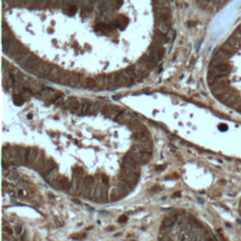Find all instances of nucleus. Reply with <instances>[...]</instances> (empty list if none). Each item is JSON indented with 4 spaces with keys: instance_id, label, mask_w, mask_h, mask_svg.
Here are the masks:
<instances>
[{
    "instance_id": "2f4dec72",
    "label": "nucleus",
    "mask_w": 241,
    "mask_h": 241,
    "mask_svg": "<svg viewBox=\"0 0 241 241\" xmlns=\"http://www.w3.org/2000/svg\"><path fill=\"white\" fill-rule=\"evenodd\" d=\"M108 186L106 185H102V192H101V198L100 201H106L107 200V192H108Z\"/></svg>"
},
{
    "instance_id": "4be33fe9",
    "label": "nucleus",
    "mask_w": 241,
    "mask_h": 241,
    "mask_svg": "<svg viewBox=\"0 0 241 241\" xmlns=\"http://www.w3.org/2000/svg\"><path fill=\"white\" fill-rule=\"evenodd\" d=\"M110 198H111V201H117L119 199H121L123 196H124V193L120 190V188L118 187H116L115 188L112 189L111 191V194H110Z\"/></svg>"
},
{
    "instance_id": "ea45409f",
    "label": "nucleus",
    "mask_w": 241,
    "mask_h": 241,
    "mask_svg": "<svg viewBox=\"0 0 241 241\" xmlns=\"http://www.w3.org/2000/svg\"><path fill=\"white\" fill-rule=\"evenodd\" d=\"M55 223L57 224V226H61L62 225V222H61V221H59L58 219H55Z\"/></svg>"
},
{
    "instance_id": "c85d7f7f",
    "label": "nucleus",
    "mask_w": 241,
    "mask_h": 241,
    "mask_svg": "<svg viewBox=\"0 0 241 241\" xmlns=\"http://www.w3.org/2000/svg\"><path fill=\"white\" fill-rule=\"evenodd\" d=\"M59 182H60V187L62 189H69L71 187V183L68 181V179L65 178V177H61L59 179Z\"/></svg>"
},
{
    "instance_id": "dca6fc26",
    "label": "nucleus",
    "mask_w": 241,
    "mask_h": 241,
    "mask_svg": "<svg viewBox=\"0 0 241 241\" xmlns=\"http://www.w3.org/2000/svg\"><path fill=\"white\" fill-rule=\"evenodd\" d=\"M44 162H45V156H44V153H43L42 151H41L39 156H38V158H37V160H36V162L34 163L35 169H36L37 171H41V169H42V167L43 166Z\"/></svg>"
},
{
    "instance_id": "f8f14e48",
    "label": "nucleus",
    "mask_w": 241,
    "mask_h": 241,
    "mask_svg": "<svg viewBox=\"0 0 241 241\" xmlns=\"http://www.w3.org/2000/svg\"><path fill=\"white\" fill-rule=\"evenodd\" d=\"M115 119H116V121L118 123H122V124L127 123V124H128L133 118H132V116H131V114L128 113V112H120V113L116 116Z\"/></svg>"
},
{
    "instance_id": "20e7f679",
    "label": "nucleus",
    "mask_w": 241,
    "mask_h": 241,
    "mask_svg": "<svg viewBox=\"0 0 241 241\" xmlns=\"http://www.w3.org/2000/svg\"><path fill=\"white\" fill-rule=\"evenodd\" d=\"M102 113L107 116L108 118H116V116L121 112V109L119 108L117 106H104L101 108Z\"/></svg>"
},
{
    "instance_id": "473e14b6",
    "label": "nucleus",
    "mask_w": 241,
    "mask_h": 241,
    "mask_svg": "<svg viewBox=\"0 0 241 241\" xmlns=\"http://www.w3.org/2000/svg\"><path fill=\"white\" fill-rule=\"evenodd\" d=\"M74 174H75V175H76V176L79 177V178H82V177H83V175H84V171H83V169H82V168L76 167V168L75 169V171H74Z\"/></svg>"
},
{
    "instance_id": "7c9ffc66",
    "label": "nucleus",
    "mask_w": 241,
    "mask_h": 241,
    "mask_svg": "<svg viewBox=\"0 0 241 241\" xmlns=\"http://www.w3.org/2000/svg\"><path fill=\"white\" fill-rule=\"evenodd\" d=\"M99 106H100V104H98V103H95L93 105L90 106L89 110H88L87 113H95V112H97V111L99 110V108H100Z\"/></svg>"
},
{
    "instance_id": "a19ab883",
    "label": "nucleus",
    "mask_w": 241,
    "mask_h": 241,
    "mask_svg": "<svg viewBox=\"0 0 241 241\" xmlns=\"http://www.w3.org/2000/svg\"><path fill=\"white\" fill-rule=\"evenodd\" d=\"M164 169H165V166H163V167H157V168H156L157 171H162Z\"/></svg>"
},
{
    "instance_id": "f257e3e1",
    "label": "nucleus",
    "mask_w": 241,
    "mask_h": 241,
    "mask_svg": "<svg viewBox=\"0 0 241 241\" xmlns=\"http://www.w3.org/2000/svg\"><path fill=\"white\" fill-rule=\"evenodd\" d=\"M53 66L51 64L47 62H41L39 64V66L37 67V69L34 71V75H38V76H41V77L43 78H47V76L49 75L50 72L52 70Z\"/></svg>"
},
{
    "instance_id": "4c0bfd02",
    "label": "nucleus",
    "mask_w": 241,
    "mask_h": 241,
    "mask_svg": "<svg viewBox=\"0 0 241 241\" xmlns=\"http://www.w3.org/2000/svg\"><path fill=\"white\" fill-rule=\"evenodd\" d=\"M127 216H125V215H123L122 217H120V218H119V222H121V223H124V222H125L126 220H127Z\"/></svg>"
},
{
    "instance_id": "ddd939ff",
    "label": "nucleus",
    "mask_w": 241,
    "mask_h": 241,
    "mask_svg": "<svg viewBox=\"0 0 241 241\" xmlns=\"http://www.w3.org/2000/svg\"><path fill=\"white\" fill-rule=\"evenodd\" d=\"M55 167H56V164L55 162L52 160V159H47L45 160V162L43 164V166L42 167V169H41V172L44 175V174H46L48 171H50L52 169H54Z\"/></svg>"
},
{
    "instance_id": "393cba45",
    "label": "nucleus",
    "mask_w": 241,
    "mask_h": 241,
    "mask_svg": "<svg viewBox=\"0 0 241 241\" xmlns=\"http://www.w3.org/2000/svg\"><path fill=\"white\" fill-rule=\"evenodd\" d=\"M82 86H84L85 88H88V89H93V88H95V80L90 77L85 78L83 80Z\"/></svg>"
},
{
    "instance_id": "f3484780",
    "label": "nucleus",
    "mask_w": 241,
    "mask_h": 241,
    "mask_svg": "<svg viewBox=\"0 0 241 241\" xmlns=\"http://www.w3.org/2000/svg\"><path fill=\"white\" fill-rule=\"evenodd\" d=\"M117 187L120 188V190L124 193V195L127 194V193H129L131 190H132V188H131V185L129 184V183H127V182H125V181H121L119 184H118V186Z\"/></svg>"
},
{
    "instance_id": "e433bc0d",
    "label": "nucleus",
    "mask_w": 241,
    "mask_h": 241,
    "mask_svg": "<svg viewBox=\"0 0 241 241\" xmlns=\"http://www.w3.org/2000/svg\"><path fill=\"white\" fill-rule=\"evenodd\" d=\"M86 236V234H75V235H72V238L73 239H82Z\"/></svg>"
},
{
    "instance_id": "0eeeda50",
    "label": "nucleus",
    "mask_w": 241,
    "mask_h": 241,
    "mask_svg": "<svg viewBox=\"0 0 241 241\" xmlns=\"http://www.w3.org/2000/svg\"><path fill=\"white\" fill-rule=\"evenodd\" d=\"M116 82L118 87H126V86H131L134 83L132 79H130L129 77H127L123 73H119L116 74Z\"/></svg>"
},
{
    "instance_id": "1a4fd4ad",
    "label": "nucleus",
    "mask_w": 241,
    "mask_h": 241,
    "mask_svg": "<svg viewBox=\"0 0 241 241\" xmlns=\"http://www.w3.org/2000/svg\"><path fill=\"white\" fill-rule=\"evenodd\" d=\"M62 73L63 72L60 69H58L57 67H53L51 72H50V74H49V75L47 76V79L49 81H51V82L58 83V80H59V78L61 76Z\"/></svg>"
},
{
    "instance_id": "79ce46f5",
    "label": "nucleus",
    "mask_w": 241,
    "mask_h": 241,
    "mask_svg": "<svg viewBox=\"0 0 241 241\" xmlns=\"http://www.w3.org/2000/svg\"><path fill=\"white\" fill-rule=\"evenodd\" d=\"M179 195H181V192H176V193H174V197H179Z\"/></svg>"
},
{
    "instance_id": "37998d69",
    "label": "nucleus",
    "mask_w": 241,
    "mask_h": 241,
    "mask_svg": "<svg viewBox=\"0 0 241 241\" xmlns=\"http://www.w3.org/2000/svg\"><path fill=\"white\" fill-rule=\"evenodd\" d=\"M107 230H108V231H111V230H113V227H109V228H107Z\"/></svg>"
},
{
    "instance_id": "4468645a",
    "label": "nucleus",
    "mask_w": 241,
    "mask_h": 241,
    "mask_svg": "<svg viewBox=\"0 0 241 241\" xmlns=\"http://www.w3.org/2000/svg\"><path fill=\"white\" fill-rule=\"evenodd\" d=\"M135 139L138 140L139 142H145V141H149L151 140L150 138V134L146 131H142V132H137L135 134Z\"/></svg>"
},
{
    "instance_id": "c9c22d12",
    "label": "nucleus",
    "mask_w": 241,
    "mask_h": 241,
    "mask_svg": "<svg viewBox=\"0 0 241 241\" xmlns=\"http://www.w3.org/2000/svg\"><path fill=\"white\" fill-rule=\"evenodd\" d=\"M102 183L106 186H108L109 181H108V177L106 176V175H102Z\"/></svg>"
},
{
    "instance_id": "f704fd0d",
    "label": "nucleus",
    "mask_w": 241,
    "mask_h": 241,
    "mask_svg": "<svg viewBox=\"0 0 241 241\" xmlns=\"http://www.w3.org/2000/svg\"><path fill=\"white\" fill-rule=\"evenodd\" d=\"M50 184H51V186L54 187V188H56V189H59V188H61V187H60V182H59V179H58V178L54 179V180H53Z\"/></svg>"
},
{
    "instance_id": "6e6552de",
    "label": "nucleus",
    "mask_w": 241,
    "mask_h": 241,
    "mask_svg": "<svg viewBox=\"0 0 241 241\" xmlns=\"http://www.w3.org/2000/svg\"><path fill=\"white\" fill-rule=\"evenodd\" d=\"M40 152L41 151H39L37 148H28L26 153V163L34 165L40 155Z\"/></svg>"
},
{
    "instance_id": "a211bd4d",
    "label": "nucleus",
    "mask_w": 241,
    "mask_h": 241,
    "mask_svg": "<svg viewBox=\"0 0 241 241\" xmlns=\"http://www.w3.org/2000/svg\"><path fill=\"white\" fill-rule=\"evenodd\" d=\"M177 220V217L176 216H171V217H168V218H165L162 221V228H167V227H171V226L174 225V223L176 222Z\"/></svg>"
},
{
    "instance_id": "c756f323",
    "label": "nucleus",
    "mask_w": 241,
    "mask_h": 241,
    "mask_svg": "<svg viewBox=\"0 0 241 241\" xmlns=\"http://www.w3.org/2000/svg\"><path fill=\"white\" fill-rule=\"evenodd\" d=\"M24 99H25V98H24L21 94H15V95L13 96V102H14V104L17 105V106L22 105L24 102H25Z\"/></svg>"
},
{
    "instance_id": "aec40b11",
    "label": "nucleus",
    "mask_w": 241,
    "mask_h": 241,
    "mask_svg": "<svg viewBox=\"0 0 241 241\" xmlns=\"http://www.w3.org/2000/svg\"><path fill=\"white\" fill-rule=\"evenodd\" d=\"M81 79L80 75L77 74H70V80H69V86L71 87H79Z\"/></svg>"
},
{
    "instance_id": "423d86ee",
    "label": "nucleus",
    "mask_w": 241,
    "mask_h": 241,
    "mask_svg": "<svg viewBox=\"0 0 241 241\" xmlns=\"http://www.w3.org/2000/svg\"><path fill=\"white\" fill-rule=\"evenodd\" d=\"M121 178L123 181H125L129 183L131 186H135L138 183L139 179V173L136 172H131V171H123V173L121 175Z\"/></svg>"
},
{
    "instance_id": "9b49d317",
    "label": "nucleus",
    "mask_w": 241,
    "mask_h": 241,
    "mask_svg": "<svg viewBox=\"0 0 241 241\" xmlns=\"http://www.w3.org/2000/svg\"><path fill=\"white\" fill-rule=\"evenodd\" d=\"M128 125L129 127L133 129V130H136L137 132H142V131H146V127L144 125H142L140 123L139 120H135V119H132L129 123H128Z\"/></svg>"
},
{
    "instance_id": "39448f33",
    "label": "nucleus",
    "mask_w": 241,
    "mask_h": 241,
    "mask_svg": "<svg viewBox=\"0 0 241 241\" xmlns=\"http://www.w3.org/2000/svg\"><path fill=\"white\" fill-rule=\"evenodd\" d=\"M42 62L41 60H40L39 58H37V57H35L34 55H32L31 57H30V58L26 61V63L24 65V68H25V70L26 71V72H28V73H34V71L37 69V67L39 66V64Z\"/></svg>"
},
{
    "instance_id": "a18cd8bd",
    "label": "nucleus",
    "mask_w": 241,
    "mask_h": 241,
    "mask_svg": "<svg viewBox=\"0 0 241 241\" xmlns=\"http://www.w3.org/2000/svg\"><path fill=\"white\" fill-rule=\"evenodd\" d=\"M74 202H77V203H80V202H79L78 200H74Z\"/></svg>"
},
{
    "instance_id": "412c9836",
    "label": "nucleus",
    "mask_w": 241,
    "mask_h": 241,
    "mask_svg": "<svg viewBox=\"0 0 241 241\" xmlns=\"http://www.w3.org/2000/svg\"><path fill=\"white\" fill-rule=\"evenodd\" d=\"M115 23H116L117 27H119L121 29H124V28L126 27V25L128 24V19L125 16H119L116 19Z\"/></svg>"
},
{
    "instance_id": "cd10ccee",
    "label": "nucleus",
    "mask_w": 241,
    "mask_h": 241,
    "mask_svg": "<svg viewBox=\"0 0 241 241\" xmlns=\"http://www.w3.org/2000/svg\"><path fill=\"white\" fill-rule=\"evenodd\" d=\"M158 29H159V31L160 32L166 34L167 32L169 31V29H170V25H169V24L168 23L159 22V24H158Z\"/></svg>"
},
{
    "instance_id": "6ab92c4d",
    "label": "nucleus",
    "mask_w": 241,
    "mask_h": 241,
    "mask_svg": "<svg viewBox=\"0 0 241 241\" xmlns=\"http://www.w3.org/2000/svg\"><path fill=\"white\" fill-rule=\"evenodd\" d=\"M44 178L48 183H51L54 179L58 178V168L55 167L50 171H48L46 174H44Z\"/></svg>"
},
{
    "instance_id": "49530a36",
    "label": "nucleus",
    "mask_w": 241,
    "mask_h": 241,
    "mask_svg": "<svg viewBox=\"0 0 241 241\" xmlns=\"http://www.w3.org/2000/svg\"><path fill=\"white\" fill-rule=\"evenodd\" d=\"M19 194H23V190H20L19 191Z\"/></svg>"
},
{
    "instance_id": "9d476101",
    "label": "nucleus",
    "mask_w": 241,
    "mask_h": 241,
    "mask_svg": "<svg viewBox=\"0 0 241 241\" xmlns=\"http://www.w3.org/2000/svg\"><path fill=\"white\" fill-rule=\"evenodd\" d=\"M95 88L98 90L108 89V75H99L94 79Z\"/></svg>"
},
{
    "instance_id": "bb28decb",
    "label": "nucleus",
    "mask_w": 241,
    "mask_h": 241,
    "mask_svg": "<svg viewBox=\"0 0 241 241\" xmlns=\"http://www.w3.org/2000/svg\"><path fill=\"white\" fill-rule=\"evenodd\" d=\"M18 148V152H19V156L22 160V163H26V153H27V149H25L23 147H17Z\"/></svg>"
},
{
    "instance_id": "c03bdc74",
    "label": "nucleus",
    "mask_w": 241,
    "mask_h": 241,
    "mask_svg": "<svg viewBox=\"0 0 241 241\" xmlns=\"http://www.w3.org/2000/svg\"><path fill=\"white\" fill-rule=\"evenodd\" d=\"M27 118H28V119H31V118H32V115H31V114H29V115H27Z\"/></svg>"
},
{
    "instance_id": "b1692460",
    "label": "nucleus",
    "mask_w": 241,
    "mask_h": 241,
    "mask_svg": "<svg viewBox=\"0 0 241 241\" xmlns=\"http://www.w3.org/2000/svg\"><path fill=\"white\" fill-rule=\"evenodd\" d=\"M116 87H118L116 82V75H108V89H113Z\"/></svg>"
},
{
    "instance_id": "58836bf2",
    "label": "nucleus",
    "mask_w": 241,
    "mask_h": 241,
    "mask_svg": "<svg viewBox=\"0 0 241 241\" xmlns=\"http://www.w3.org/2000/svg\"><path fill=\"white\" fill-rule=\"evenodd\" d=\"M14 231H15V233L16 234H20V233H22V227H20V226H16L15 229H14Z\"/></svg>"
},
{
    "instance_id": "a878e982",
    "label": "nucleus",
    "mask_w": 241,
    "mask_h": 241,
    "mask_svg": "<svg viewBox=\"0 0 241 241\" xmlns=\"http://www.w3.org/2000/svg\"><path fill=\"white\" fill-rule=\"evenodd\" d=\"M69 80H70V74H66V73H62L61 76L58 80V84L60 85H69Z\"/></svg>"
},
{
    "instance_id": "72a5a7b5",
    "label": "nucleus",
    "mask_w": 241,
    "mask_h": 241,
    "mask_svg": "<svg viewBox=\"0 0 241 241\" xmlns=\"http://www.w3.org/2000/svg\"><path fill=\"white\" fill-rule=\"evenodd\" d=\"M83 180H84L85 186H88V187L93 186V179H92V177H91V176H86Z\"/></svg>"
},
{
    "instance_id": "7ed1b4c3",
    "label": "nucleus",
    "mask_w": 241,
    "mask_h": 241,
    "mask_svg": "<svg viewBox=\"0 0 241 241\" xmlns=\"http://www.w3.org/2000/svg\"><path fill=\"white\" fill-rule=\"evenodd\" d=\"M117 27L116 23L114 24H105V23H97L95 25V30L101 34H107L108 35Z\"/></svg>"
},
{
    "instance_id": "f03ea898",
    "label": "nucleus",
    "mask_w": 241,
    "mask_h": 241,
    "mask_svg": "<svg viewBox=\"0 0 241 241\" xmlns=\"http://www.w3.org/2000/svg\"><path fill=\"white\" fill-rule=\"evenodd\" d=\"M27 50H26V48L22 45L20 42H18L17 41H15L12 44H10L9 46L8 47V49L5 51L7 54L9 56V57H11V58H13L14 56L18 54H21V53H25V52H26Z\"/></svg>"
},
{
    "instance_id": "2eb2a0df",
    "label": "nucleus",
    "mask_w": 241,
    "mask_h": 241,
    "mask_svg": "<svg viewBox=\"0 0 241 241\" xmlns=\"http://www.w3.org/2000/svg\"><path fill=\"white\" fill-rule=\"evenodd\" d=\"M122 171H131V172H136L140 174V166L139 165H132V164H128L123 162V167H122Z\"/></svg>"
},
{
    "instance_id": "5701e85b",
    "label": "nucleus",
    "mask_w": 241,
    "mask_h": 241,
    "mask_svg": "<svg viewBox=\"0 0 241 241\" xmlns=\"http://www.w3.org/2000/svg\"><path fill=\"white\" fill-rule=\"evenodd\" d=\"M168 42V39H167V36L165 33H162V32L158 31L156 33V36L155 37V42H157V43H160V44H163L165 42Z\"/></svg>"
}]
</instances>
